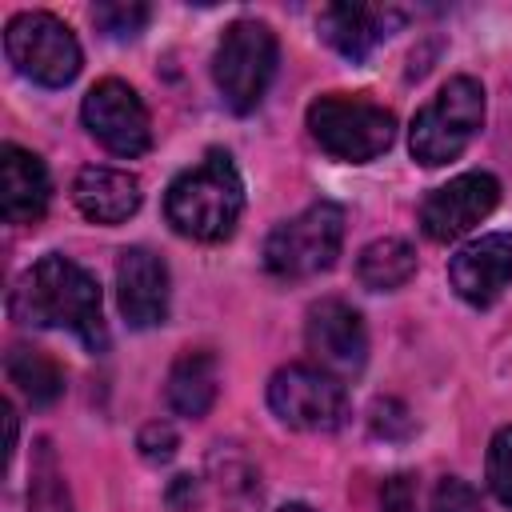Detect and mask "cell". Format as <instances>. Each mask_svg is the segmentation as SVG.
Instances as JSON below:
<instances>
[{
	"label": "cell",
	"mask_w": 512,
	"mask_h": 512,
	"mask_svg": "<svg viewBox=\"0 0 512 512\" xmlns=\"http://www.w3.org/2000/svg\"><path fill=\"white\" fill-rule=\"evenodd\" d=\"M268 408L300 432H332L348 416L344 384L316 364H288L268 380Z\"/></svg>",
	"instance_id": "8"
},
{
	"label": "cell",
	"mask_w": 512,
	"mask_h": 512,
	"mask_svg": "<svg viewBox=\"0 0 512 512\" xmlns=\"http://www.w3.org/2000/svg\"><path fill=\"white\" fill-rule=\"evenodd\" d=\"M340 244H344V208L332 200H316L268 232L264 268L280 280H308L336 264Z\"/></svg>",
	"instance_id": "6"
},
{
	"label": "cell",
	"mask_w": 512,
	"mask_h": 512,
	"mask_svg": "<svg viewBox=\"0 0 512 512\" xmlns=\"http://www.w3.org/2000/svg\"><path fill=\"white\" fill-rule=\"evenodd\" d=\"M304 340H308V352L320 360L324 372L332 376H348V372H360L364 360H368V332H364V320L352 304L328 296V300H316L308 308V320H304Z\"/></svg>",
	"instance_id": "11"
},
{
	"label": "cell",
	"mask_w": 512,
	"mask_h": 512,
	"mask_svg": "<svg viewBox=\"0 0 512 512\" xmlns=\"http://www.w3.org/2000/svg\"><path fill=\"white\" fill-rule=\"evenodd\" d=\"M308 132L328 156L348 164H368L392 148L396 116L368 96L328 92L308 104Z\"/></svg>",
	"instance_id": "3"
},
{
	"label": "cell",
	"mask_w": 512,
	"mask_h": 512,
	"mask_svg": "<svg viewBox=\"0 0 512 512\" xmlns=\"http://www.w3.org/2000/svg\"><path fill=\"white\" fill-rule=\"evenodd\" d=\"M380 512H420L416 504V480L412 476H388L380 492Z\"/></svg>",
	"instance_id": "25"
},
{
	"label": "cell",
	"mask_w": 512,
	"mask_h": 512,
	"mask_svg": "<svg viewBox=\"0 0 512 512\" xmlns=\"http://www.w3.org/2000/svg\"><path fill=\"white\" fill-rule=\"evenodd\" d=\"M84 128L112 152V156H144L152 144V124H148V108L136 96V88H128L124 80L108 76L100 84L88 88L84 104H80Z\"/></svg>",
	"instance_id": "9"
},
{
	"label": "cell",
	"mask_w": 512,
	"mask_h": 512,
	"mask_svg": "<svg viewBox=\"0 0 512 512\" xmlns=\"http://www.w3.org/2000/svg\"><path fill=\"white\" fill-rule=\"evenodd\" d=\"M48 168L36 152L20 144L0 148V216L8 224H36L48 212Z\"/></svg>",
	"instance_id": "14"
},
{
	"label": "cell",
	"mask_w": 512,
	"mask_h": 512,
	"mask_svg": "<svg viewBox=\"0 0 512 512\" xmlns=\"http://www.w3.org/2000/svg\"><path fill=\"white\" fill-rule=\"evenodd\" d=\"M8 316L32 328H68L92 352L108 344L96 276L60 252L40 256L32 268L16 276L8 292Z\"/></svg>",
	"instance_id": "1"
},
{
	"label": "cell",
	"mask_w": 512,
	"mask_h": 512,
	"mask_svg": "<svg viewBox=\"0 0 512 512\" xmlns=\"http://www.w3.org/2000/svg\"><path fill=\"white\" fill-rule=\"evenodd\" d=\"M72 200L96 224H124L140 208V180L108 164H88L72 180Z\"/></svg>",
	"instance_id": "16"
},
{
	"label": "cell",
	"mask_w": 512,
	"mask_h": 512,
	"mask_svg": "<svg viewBox=\"0 0 512 512\" xmlns=\"http://www.w3.org/2000/svg\"><path fill=\"white\" fill-rule=\"evenodd\" d=\"M216 392H220V360L208 348L180 352L176 364L168 368V384H164L168 408L176 416H192L196 420L216 404Z\"/></svg>",
	"instance_id": "17"
},
{
	"label": "cell",
	"mask_w": 512,
	"mask_h": 512,
	"mask_svg": "<svg viewBox=\"0 0 512 512\" xmlns=\"http://www.w3.org/2000/svg\"><path fill=\"white\" fill-rule=\"evenodd\" d=\"M500 204V180L492 172H464L440 188H432L420 204V228L436 244H452L472 232Z\"/></svg>",
	"instance_id": "10"
},
{
	"label": "cell",
	"mask_w": 512,
	"mask_h": 512,
	"mask_svg": "<svg viewBox=\"0 0 512 512\" xmlns=\"http://www.w3.org/2000/svg\"><path fill=\"white\" fill-rule=\"evenodd\" d=\"M148 16H152V8L140 4V0H100V4H92V24L108 36H116V40L136 36L148 24Z\"/></svg>",
	"instance_id": "20"
},
{
	"label": "cell",
	"mask_w": 512,
	"mask_h": 512,
	"mask_svg": "<svg viewBox=\"0 0 512 512\" xmlns=\"http://www.w3.org/2000/svg\"><path fill=\"white\" fill-rule=\"evenodd\" d=\"M280 512H312V508H308V504H284Z\"/></svg>",
	"instance_id": "27"
},
{
	"label": "cell",
	"mask_w": 512,
	"mask_h": 512,
	"mask_svg": "<svg viewBox=\"0 0 512 512\" xmlns=\"http://www.w3.org/2000/svg\"><path fill=\"white\" fill-rule=\"evenodd\" d=\"M416 276V248L400 236L372 240L356 260V280L368 292H396Z\"/></svg>",
	"instance_id": "19"
},
{
	"label": "cell",
	"mask_w": 512,
	"mask_h": 512,
	"mask_svg": "<svg viewBox=\"0 0 512 512\" xmlns=\"http://www.w3.org/2000/svg\"><path fill=\"white\" fill-rule=\"evenodd\" d=\"M488 488L504 508H512V428H500L488 444Z\"/></svg>",
	"instance_id": "22"
},
{
	"label": "cell",
	"mask_w": 512,
	"mask_h": 512,
	"mask_svg": "<svg viewBox=\"0 0 512 512\" xmlns=\"http://www.w3.org/2000/svg\"><path fill=\"white\" fill-rule=\"evenodd\" d=\"M176 444H180V436H176V428H172L168 420H152V424H144L140 436H136L140 456L152 460V464L172 460V456H176Z\"/></svg>",
	"instance_id": "23"
},
{
	"label": "cell",
	"mask_w": 512,
	"mask_h": 512,
	"mask_svg": "<svg viewBox=\"0 0 512 512\" xmlns=\"http://www.w3.org/2000/svg\"><path fill=\"white\" fill-rule=\"evenodd\" d=\"M400 24V8L384 4H328L316 20L320 36L348 60H368L380 40Z\"/></svg>",
	"instance_id": "15"
},
{
	"label": "cell",
	"mask_w": 512,
	"mask_h": 512,
	"mask_svg": "<svg viewBox=\"0 0 512 512\" xmlns=\"http://www.w3.org/2000/svg\"><path fill=\"white\" fill-rule=\"evenodd\" d=\"M4 372L8 380L16 384V392L32 404V408H48L64 396V372L60 364L40 352V348H28V344H12L8 356H4Z\"/></svg>",
	"instance_id": "18"
},
{
	"label": "cell",
	"mask_w": 512,
	"mask_h": 512,
	"mask_svg": "<svg viewBox=\"0 0 512 512\" xmlns=\"http://www.w3.org/2000/svg\"><path fill=\"white\" fill-rule=\"evenodd\" d=\"M448 284L472 308H488L512 284V236L488 232L448 260Z\"/></svg>",
	"instance_id": "12"
},
{
	"label": "cell",
	"mask_w": 512,
	"mask_h": 512,
	"mask_svg": "<svg viewBox=\"0 0 512 512\" xmlns=\"http://www.w3.org/2000/svg\"><path fill=\"white\" fill-rule=\"evenodd\" d=\"M484 124V88L472 76H452L416 116L408 128L412 160L424 168H440L456 160Z\"/></svg>",
	"instance_id": "4"
},
{
	"label": "cell",
	"mask_w": 512,
	"mask_h": 512,
	"mask_svg": "<svg viewBox=\"0 0 512 512\" xmlns=\"http://www.w3.org/2000/svg\"><path fill=\"white\" fill-rule=\"evenodd\" d=\"M116 304L132 328H156L168 316V264L148 248H124L116 260Z\"/></svg>",
	"instance_id": "13"
},
{
	"label": "cell",
	"mask_w": 512,
	"mask_h": 512,
	"mask_svg": "<svg viewBox=\"0 0 512 512\" xmlns=\"http://www.w3.org/2000/svg\"><path fill=\"white\" fill-rule=\"evenodd\" d=\"M244 212V180L228 152L212 148L196 168H184L164 192L168 224L200 244L228 240Z\"/></svg>",
	"instance_id": "2"
},
{
	"label": "cell",
	"mask_w": 512,
	"mask_h": 512,
	"mask_svg": "<svg viewBox=\"0 0 512 512\" xmlns=\"http://www.w3.org/2000/svg\"><path fill=\"white\" fill-rule=\"evenodd\" d=\"M28 512H72L48 444H40V464L32 472V492H28Z\"/></svg>",
	"instance_id": "21"
},
{
	"label": "cell",
	"mask_w": 512,
	"mask_h": 512,
	"mask_svg": "<svg viewBox=\"0 0 512 512\" xmlns=\"http://www.w3.org/2000/svg\"><path fill=\"white\" fill-rule=\"evenodd\" d=\"M4 52L20 76L44 88H64L80 72V40L52 12H16L4 24Z\"/></svg>",
	"instance_id": "7"
},
{
	"label": "cell",
	"mask_w": 512,
	"mask_h": 512,
	"mask_svg": "<svg viewBox=\"0 0 512 512\" xmlns=\"http://www.w3.org/2000/svg\"><path fill=\"white\" fill-rule=\"evenodd\" d=\"M276 56V32L264 20H232L224 28L212 56V80L220 88V100L236 116H248L264 100L276 76Z\"/></svg>",
	"instance_id": "5"
},
{
	"label": "cell",
	"mask_w": 512,
	"mask_h": 512,
	"mask_svg": "<svg viewBox=\"0 0 512 512\" xmlns=\"http://www.w3.org/2000/svg\"><path fill=\"white\" fill-rule=\"evenodd\" d=\"M432 512H484L476 488H468L460 476H444L432 492Z\"/></svg>",
	"instance_id": "24"
},
{
	"label": "cell",
	"mask_w": 512,
	"mask_h": 512,
	"mask_svg": "<svg viewBox=\"0 0 512 512\" xmlns=\"http://www.w3.org/2000/svg\"><path fill=\"white\" fill-rule=\"evenodd\" d=\"M168 504L176 512H192V504H196V480L192 476H176L172 488H168Z\"/></svg>",
	"instance_id": "26"
}]
</instances>
